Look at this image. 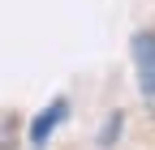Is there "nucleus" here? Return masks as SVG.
I'll use <instances>...</instances> for the list:
<instances>
[{
  "label": "nucleus",
  "mask_w": 155,
  "mask_h": 150,
  "mask_svg": "<svg viewBox=\"0 0 155 150\" xmlns=\"http://www.w3.org/2000/svg\"><path fill=\"white\" fill-rule=\"evenodd\" d=\"M129 56L134 69H138V90L147 99V111L155 116V30H138L129 39Z\"/></svg>",
  "instance_id": "obj_1"
},
{
  "label": "nucleus",
  "mask_w": 155,
  "mask_h": 150,
  "mask_svg": "<svg viewBox=\"0 0 155 150\" xmlns=\"http://www.w3.org/2000/svg\"><path fill=\"white\" fill-rule=\"evenodd\" d=\"M121 133H125V111L116 107V111H108V116H104L99 133H95V146H99V150H112L116 142H121Z\"/></svg>",
  "instance_id": "obj_3"
},
{
  "label": "nucleus",
  "mask_w": 155,
  "mask_h": 150,
  "mask_svg": "<svg viewBox=\"0 0 155 150\" xmlns=\"http://www.w3.org/2000/svg\"><path fill=\"white\" fill-rule=\"evenodd\" d=\"M69 120V99H56L52 107H43V111H39V116L30 120V129H26V142L30 146H48V137L56 133V129H61Z\"/></svg>",
  "instance_id": "obj_2"
},
{
  "label": "nucleus",
  "mask_w": 155,
  "mask_h": 150,
  "mask_svg": "<svg viewBox=\"0 0 155 150\" xmlns=\"http://www.w3.org/2000/svg\"><path fill=\"white\" fill-rule=\"evenodd\" d=\"M17 133H22V124H17L13 111L0 116V150H17Z\"/></svg>",
  "instance_id": "obj_4"
}]
</instances>
